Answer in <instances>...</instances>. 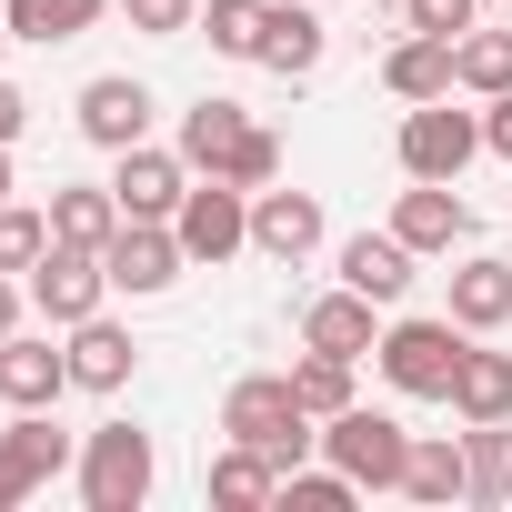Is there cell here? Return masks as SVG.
<instances>
[{"mask_svg":"<svg viewBox=\"0 0 512 512\" xmlns=\"http://www.w3.org/2000/svg\"><path fill=\"white\" fill-rule=\"evenodd\" d=\"M392 231H402L412 251H462V241H472V201H462V181H412V191L392 201Z\"/></svg>","mask_w":512,"mask_h":512,"instance_id":"4fadbf2b","label":"cell"},{"mask_svg":"<svg viewBox=\"0 0 512 512\" xmlns=\"http://www.w3.org/2000/svg\"><path fill=\"white\" fill-rule=\"evenodd\" d=\"M21 302H31V282H11V272H0V342L21 332Z\"/></svg>","mask_w":512,"mask_h":512,"instance_id":"74e56055","label":"cell"},{"mask_svg":"<svg viewBox=\"0 0 512 512\" xmlns=\"http://www.w3.org/2000/svg\"><path fill=\"white\" fill-rule=\"evenodd\" d=\"M0 51H11V21H0Z\"/></svg>","mask_w":512,"mask_h":512,"instance_id":"ab89813d","label":"cell"},{"mask_svg":"<svg viewBox=\"0 0 512 512\" xmlns=\"http://www.w3.org/2000/svg\"><path fill=\"white\" fill-rule=\"evenodd\" d=\"M71 342V392H121L131 372H141V342L111 322V312H91V322H71L61 332Z\"/></svg>","mask_w":512,"mask_h":512,"instance_id":"2e32d148","label":"cell"},{"mask_svg":"<svg viewBox=\"0 0 512 512\" xmlns=\"http://www.w3.org/2000/svg\"><path fill=\"white\" fill-rule=\"evenodd\" d=\"M211 502H221V512H262V502H282V462L251 452V442H221V452H211Z\"/></svg>","mask_w":512,"mask_h":512,"instance_id":"603a6c76","label":"cell"},{"mask_svg":"<svg viewBox=\"0 0 512 512\" xmlns=\"http://www.w3.org/2000/svg\"><path fill=\"white\" fill-rule=\"evenodd\" d=\"M502 11H512V0H502Z\"/></svg>","mask_w":512,"mask_h":512,"instance_id":"60d3db41","label":"cell"},{"mask_svg":"<svg viewBox=\"0 0 512 512\" xmlns=\"http://www.w3.org/2000/svg\"><path fill=\"white\" fill-rule=\"evenodd\" d=\"M61 392H71V342H41V332L0 342V402L11 412H51Z\"/></svg>","mask_w":512,"mask_h":512,"instance_id":"7c38bea8","label":"cell"},{"mask_svg":"<svg viewBox=\"0 0 512 512\" xmlns=\"http://www.w3.org/2000/svg\"><path fill=\"white\" fill-rule=\"evenodd\" d=\"M372 312H382V302H372V292H352V282H342V292H322V302L302 312V352H342V362L382 352V322H372Z\"/></svg>","mask_w":512,"mask_h":512,"instance_id":"9a60e30c","label":"cell"},{"mask_svg":"<svg viewBox=\"0 0 512 512\" xmlns=\"http://www.w3.org/2000/svg\"><path fill=\"white\" fill-rule=\"evenodd\" d=\"M402 21L432 31V41H462V31L482 21V0H402Z\"/></svg>","mask_w":512,"mask_h":512,"instance_id":"e575fe53","label":"cell"},{"mask_svg":"<svg viewBox=\"0 0 512 512\" xmlns=\"http://www.w3.org/2000/svg\"><path fill=\"white\" fill-rule=\"evenodd\" d=\"M292 392H302L312 422H332V412H352V362H342V352H302V362H292Z\"/></svg>","mask_w":512,"mask_h":512,"instance_id":"f546056e","label":"cell"},{"mask_svg":"<svg viewBox=\"0 0 512 512\" xmlns=\"http://www.w3.org/2000/svg\"><path fill=\"white\" fill-rule=\"evenodd\" d=\"M21 131H31V91H21V81H0V141H21Z\"/></svg>","mask_w":512,"mask_h":512,"instance_id":"8d00e7d4","label":"cell"},{"mask_svg":"<svg viewBox=\"0 0 512 512\" xmlns=\"http://www.w3.org/2000/svg\"><path fill=\"white\" fill-rule=\"evenodd\" d=\"M221 442H251V452H272L282 472H302V462L322 452V422L302 412L292 372H251V382L221 392Z\"/></svg>","mask_w":512,"mask_h":512,"instance_id":"6da1fadb","label":"cell"},{"mask_svg":"<svg viewBox=\"0 0 512 512\" xmlns=\"http://www.w3.org/2000/svg\"><path fill=\"white\" fill-rule=\"evenodd\" d=\"M101 272H111V292L151 302V292H171V282L191 272V251H181V231H171V221H121V231H111V251H101Z\"/></svg>","mask_w":512,"mask_h":512,"instance_id":"ba28073f","label":"cell"},{"mask_svg":"<svg viewBox=\"0 0 512 512\" xmlns=\"http://www.w3.org/2000/svg\"><path fill=\"white\" fill-rule=\"evenodd\" d=\"M322 462H342L362 492H402V462H412V432L392 422V412H372V402H352V412H332L322 422Z\"/></svg>","mask_w":512,"mask_h":512,"instance_id":"277c9868","label":"cell"},{"mask_svg":"<svg viewBox=\"0 0 512 512\" xmlns=\"http://www.w3.org/2000/svg\"><path fill=\"white\" fill-rule=\"evenodd\" d=\"M452 422H512V352H482V332L462 342V372H452Z\"/></svg>","mask_w":512,"mask_h":512,"instance_id":"44dd1931","label":"cell"},{"mask_svg":"<svg viewBox=\"0 0 512 512\" xmlns=\"http://www.w3.org/2000/svg\"><path fill=\"white\" fill-rule=\"evenodd\" d=\"M412 262H422V251H412L402 231H352V241H342V282H352V292H372L382 312L412 292Z\"/></svg>","mask_w":512,"mask_h":512,"instance_id":"ac0fdd59","label":"cell"},{"mask_svg":"<svg viewBox=\"0 0 512 512\" xmlns=\"http://www.w3.org/2000/svg\"><path fill=\"white\" fill-rule=\"evenodd\" d=\"M452 81H462V91H482V101H492V91H512V31H482V21H472V31L452 41Z\"/></svg>","mask_w":512,"mask_h":512,"instance_id":"83f0119b","label":"cell"},{"mask_svg":"<svg viewBox=\"0 0 512 512\" xmlns=\"http://www.w3.org/2000/svg\"><path fill=\"white\" fill-rule=\"evenodd\" d=\"M262 21H272V0H201V41L221 61H262Z\"/></svg>","mask_w":512,"mask_h":512,"instance_id":"4316f807","label":"cell"},{"mask_svg":"<svg viewBox=\"0 0 512 512\" xmlns=\"http://www.w3.org/2000/svg\"><path fill=\"white\" fill-rule=\"evenodd\" d=\"M462 342H472V332H462L452 312H442V322H432V312H402V322H382V352H372V362H382V382H392L402 402H452Z\"/></svg>","mask_w":512,"mask_h":512,"instance_id":"7a4b0ae2","label":"cell"},{"mask_svg":"<svg viewBox=\"0 0 512 512\" xmlns=\"http://www.w3.org/2000/svg\"><path fill=\"white\" fill-rule=\"evenodd\" d=\"M241 131H251V121H241V101H221V91H201V101L181 111V141H171V151H181L191 171H221V161L241 151Z\"/></svg>","mask_w":512,"mask_h":512,"instance_id":"484cf974","label":"cell"},{"mask_svg":"<svg viewBox=\"0 0 512 512\" xmlns=\"http://www.w3.org/2000/svg\"><path fill=\"white\" fill-rule=\"evenodd\" d=\"M472 161H482V111H452V91L402 111V171L412 181H462Z\"/></svg>","mask_w":512,"mask_h":512,"instance_id":"5b68a950","label":"cell"},{"mask_svg":"<svg viewBox=\"0 0 512 512\" xmlns=\"http://www.w3.org/2000/svg\"><path fill=\"white\" fill-rule=\"evenodd\" d=\"M262 71H282V81H312V71H322V21H312V0H272V21H262Z\"/></svg>","mask_w":512,"mask_h":512,"instance_id":"cb8c5ba5","label":"cell"},{"mask_svg":"<svg viewBox=\"0 0 512 512\" xmlns=\"http://www.w3.org/2000/svg\"><path fill=\"white\" fill-rule=\"evenodd\" d=\"M472 452V502H512V422H462Z\"/></svg>","mask_w":512,"mask_h":512,"instance_id":"f1b7e54d","label":"cell"},{"mask_svg":"<svg viewBox=\"0 0 512 512\" xmlns=\"http://www.w3.org/2000/svg\"><path fill=\"white\" fill-rule=\"evenodd\" d=\"M181 191H191V161H181V151H161V141L111 151V201H121V221H171Z\"/></svg>","mask_w":512,"mask_h":512,"instance_id":"9c48e42d","label":"cell"},{"mask_svg":"<svg viewBox=\"0 0 512 512\" xmlns=\"http://www.w3.org/2000/svg\"><path fill=\"white\" fill-rule=\"evenodd\" d=\"M41 211H51V241H71V251H111V231H121L111 181H61Z\"/></svg>","mask_w":512,"mask_h":512,"instance_id":"ffe728a7","label":"cell"},{"mask_svg":"<svg viewBox=\"0 0 512 512\" xmlns=\"http://www.w3.org/2000/svg\"><path fill=\"white\" fill-rule=\"evenodd\" d=\"M121 21L141 41H181V31H201V0H121Z\"/></svg>","mask_w":512,"mask_h":512,"instance_id":"836d02e7","label":"cell"},{"mask_svg":"<svg viewBox=\"0 0 512 512\" xmlns=\"http://www.w3.org/2000/svg\"><path fill=\"white\" fill-rule=\"evenodd\" d=\"M221 181H241V191H272V181H282V141H272L262 121H251V131H241V151L221 161Z\"/></svg>","mask_w":512,"mask_h":512,"instance_id":"d6a6232c","label":"cell"},{"mask_svg":"<svg viewBox=\"0 0 512 512\" xmlns=\"http://www.w3.org/2000/svg\"><path fill=\"white\" fill-rule=\"evenodd\" d=\"M151 482H161V452H151L141 422H101V432L81 442V502H91V512H141Z\"/></svg>","mask_w":512,"mask_h":512,"instance_id":"3957f363","label":"cell"},{"mask_svg":"<svg viewBox=\"0 0 512 512\" xmlns=\"http://www.w3.org/2000/svg\"><path fill=\"white\" fill-rule=\"evenodd\" d=\"M251 251L312 262V251H322V201L312 191H251Z\"/></svg>","mask_w":512,"mask_h":512,"instance_id":"5bb4252c","label":"cell"},{"mask_svg":"<svg viewBox=\"0 0 512 512\" xmlns=\"http://www.w3.org/2000/svg\"><path fill=\"white\" fill-rule=\"evenodd\" d=\"M352 502H362V482H352L342 462H322V472H312V462L282 472V512H352Z\"/></svg>","mask_w":512,"mask_h":512,"instance_id":"4dcf8cb0","label":"cell"},{"mask_svg":"<svg viewBox=\"0 0 512 512\" xmlns=\"http://www.w3.org/2000/svg\"><path fill=\"white\" fill-rule=\"evenodd\" d=\"M11 191H21V181H11V141H0V201H11Z\"/></svg>","mask_w":512,"mask_h":512,"instance_id":"f35d334b","label":"cell"},{"mask_svg":"<svg viewBox=\"0 0 512 512\" xmlns=\"http://www.w3.org/2000/svg\"><path fill=\"white\" fill-rule=\"evenodd\" d=\"M482 151H502V161H512V91H492V101H482Z\"/></svg>","mask_w":512,"mask_h":512,"instance_id":"d590c367","label":"cell"},{"mask_svg":"<svg viewBox=\"0 0 512 512\" xmlns=\"http://www.w3.org/2000/svg\"><path fill=\"white\" fill-rule=\"evenodd\" d=\"M402 502H472V452L462 432H412V462H402Z\"/></svg>","mask_w":512,"mask_h":512,"instance_id":"e0dca14e","label":"cell"},{"mask_svg":"<svg viewBox=\"0 0 512 512\" xmlns=\"http://www.w3.org/2000/svg\"><path fill=\"white\" fill-rule=\"evenodd\" d=\"M171 231H181L191 262H231V251H251V191H241V181H221V171H191V191H181Z\"/></svg>","mask_w":512,"mask_h":512,"instance_id":"8992f818","label":"cell"},{"mask_svg":"<svg viewBox=\"0 0 512 512\" xmlns=\"http://www.w3.org/2000/svg\"><path fill=\"white\" fill-rule=\"evenodd\" d=\"M81 462V442L51 422V412H21L11 432H0V512H11V502H31L51 472H71Z\"/></svg>","mask_w":512,"mask_h":512,"instance_id":"30bf717a","label":"cell"},{"mask_svg":"<svg viewBox=\"0 0 512 512\" xmlns=\"http://www.w3.org/2000/svg\"><path fill=\"white\" fill-rule=\"evenodd\" d=\"M41 251H51V211H21V201H0V272H31L41 262Z\"/></svg>","mask_w":512,"mask_h":512,"instance_id":"1f68e13d","label":"cell"},{"mask_svg":"<svg viewBox=\"0 0 512 512\" xmlns=\"http://www.w3.org/2000/svg\"><path fill=\"white\" fill-rule=\"evenodd\" d=\"M71 121H81V141H101V151H131V141H151V91H141L131 71H101V81H81Z\"/></svg>","mask_w":512,"mask_h":512,"instance_id":"8fae6325","label":"cell"},{"mask_svg":"<svg viewBox=\"0 0 512 512\" xmlns=\"http://www.w3.org/2000/svg\"><path fill=\"white\" fill-rule=\"evenodd\" d=\"M31 282V312L51 322V332H71V322H91L101 302H111V272H101V251H71V241H51L41 262L21 272Z\"/></svg>","mask_w":512,"mask_h":512,"instance_id":"52a82bcc","label":"cell"},{"mask_svg":"<svg viewBox=\"0 0 512 512\" xmlns=\"http://www.w3.org/2000/svg\"><path fill=\"white\" fill-rule=\"evenodd\" d=\"M101 11H121V0H11V41H31V51H61V41H81V31H101Z\"/></svg>","mask_w":512,"mask_h":512,"instance_id":"d4e9b609","label":"cell"},{"mask_svg":"<svg viewBox=\"0 0 512 512\" xmlns=\"http://www.w3.org/2000/svg\"><path fill=\"white\" fill-rule=\"evenodd\" d=\"M452 322H462V332H502V322H512V262H502V251H462Z\"/></svg>","mask_w":512,"mask_h":512,"instance_id":"d6986e66","label":"cell"},{"mask_svg":"<svg viewBox=\"0 0 512 512\" xmlns=\"http://www.w3.org/2000/svg\"><path fill=\"white\" fill-rule=\"evenodd\" d=\"M382 91H392V101H442V91H462V81H452V41H432V31L392 41V51H382Z\"/></svg>","mask_w":512,"mask_h":512,"instance_id":"7402d4cb","label":"cell"}]
</instances>
